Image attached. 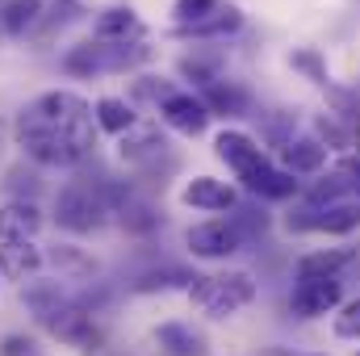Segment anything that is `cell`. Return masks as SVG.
Returning <instances> with one entry per match:
<instances>
[{
  "label": "cell",
  "instance_id": "1",
  "mask_svg": "<svg viewBox=\"0 0 360 356\" xmlns=\"http://www.w3.org/2000/svg\"><path fill=\"white\" fill-rule=\"evenodd\" d=\"M130 197V189L109 184V180H68L55 197V222L68 235H92L117 214V205Z\"/></svg>",
  "mask_w": 360,
  "mask_h": 356
},
{
  "label": "cell",
  "instance_id": "2",
  "mask_svg": "<svg viewBox=\"0 0 360 356\" xmlns=\"http://www.w3.org/2000/svg\"><path fill=\"white\" fill-rule=\"evenodd\" d=\"M188 306L210 319V323H226L239 310H248L260 298V281L248 268H222V272H197L188 285Z\"/></svg>",
  "mask_w": 360,
  "mask_h": 356
},
{
  "label": "cell",
  "instance_id": "3",
  "mask_svg": "<svg viewBox=\"0 0 360 356\" xmlns=\"http://www.w3.org/2000/svg\"><path fill=\"white\" fill-rule=\"evenodd\" d=\"M151 51L143 42H80L63 55V68L72 76H105V72H130L139 63H147Z\"/></svg>",
  "mask_w": 360,
  "mask_h": 356
},
{
  "label": "cell",
  "instance_id": "4",
  "mask_svg": "<svg viewBox=\"0 0 360 356\" xmlns=\"http://www.w3.org/2000/svg\"><path fill=\"white\" fill-rule=\"evenodd\" d=\"M92 122V105L72 89H51L38 92L21 113H17V126H38V130H76Z\"/></svg>",
  "mask_w": 360,
  "mask_h": 356
},
{
  "label": "cell",
  "instance_id": "5",
  "mask_svg": "<svg viewBox=\"0 0 360 356\" xmlns=\"http://www.w3.org/2000/svg\"><path fill=\"white\" fill-rule=\"evenodd\" d=\"M344 298H348L344 276H293L285 306H289L293 319H302V323H319V319L335 314V310L344 306Z\"/></svg>",
  "mask_w": 360,
  "mask_h": 356
},
{
  "label": "cell",
  "instance_id": "6",
  "mask_svg": "<svg viewBox=\"0 0 360 356\" xmlns=\"http://www.w3.org/2000/svg\"><path fill=\"white\" fill-rule=\"evenodd\" d=\"M285 231L289 235H327V239H348L360 231V197H344V201H331L323 210H310L302 205L297 214L285 218Z\"/></svg>",
  "mask_w": 360,
  "mask_h": 356
},
{
  "label": "cell",
  "instance_id": "7",
  "mask_svg": "<svg viewBox=\"0 0 360 356\" xmlns=\"http://www.w3.org/2000/svg\"><path fill=\"white\" fill-rule=\"evenodd\" d=\"M243 248H248V239L239 235V227H235L231 214L226 218H205V222H197V227L184 231V252L193 260H205V265H226Z\"/></svg>",
  "mask_w": 360,
  "mask_h": 356
},
{
  "label": "cell",
  "instance_id": "8",
  "mask_svg": "<svg viewBox=\"0 0 360 356\" xmlns=\"http://www.w3.org/2000/svg\"><path fill=\"white\" fill-rule=\"evenodd\" d=\"M214 155L235 172V180L243 184L248 177H256L264 164H272L269 147L256 139V134H248V130H239V126H226V130H218L214 134Z\"/></svg>",
  "mask_w": 360,
  "mask_h": 356
},
{
  "label": "cell",
  "instance_id": "9",
  "mask_svg": "<svg viewBox=\"0 0 360 356\" xmlns=\"http://www.w3.org/2000/svg\"><path fill=\"white\" fill-rule=\"evenodd\" d=\"M180 205L197 210V214H214V218H226L239 210V184L222 177H188L180 184Z\"/></svg>",
  "mask_w": 360,
  "mask_h": 356
},
{
  "label": "cell",
  "instance_id": "10",
  "mask_svg": "<svg viewBox=\"0 0 360 356\" xmlns=\"http://www.w3.org/2000/svg\"><path fill=\"white\" fill-rule=\"evenodd\" d=\"M164 155H172V143L155 122H139L134 130H126L117 139V160L130 168H155Z\"/></svg>",
  "mask_w": 360,
  "mask_h": 356
},
{
  "label": "cell",
  "instance_id": "11",
  "mask_svg": "<svg viewBox=\"0 0 360 356\" xmlns=\"http://www.w3.org/2000/svg\"><path fill=\"white\" fill-rule=\"evenodd\" d=\"M281 168L285 172H293V177L302 180V177H323L327 168H331V151L306 130V134H289L281 147Z\"/></svg>",
  "mask_w": 360,
  "mask_h": 356
},
{
  "label": "cell",
  "instance_id": "12",
  "mask_svg": "<svg viewBox=\"0 0 360 356\" xmlns=\"http://www.w3.org/2000/svg\"><path fill=\"white\" fill-rule=\"evenodd\" d=\"M210 109H205V101H201V92H172L164 105H160V122L168 126V130H176L184 139H197V134H205L210 130Z\"/></svg>",
  "mask_w": 360,
  "mask_h": 356
},
{
  "label": "cell",
  "instance_id": "13",
  "mask_svg": "<svg viewBox=\"0 0 360 356\" xmlns=\"http://www.w3.org/2000/svg\"><path fill=\"white\" fill-rule=\"evenodd\" d=\"M42 210L38 201H25V197H8L0 205V243H34L38 231H42Z\"/></svg>",
  "mask_w": 360,
  "mask_h": 356
},
{
  "label": "cell",
  "instance_id": "14",
  "mask_svg": "<svg viewBox=\"0 0 360 356\" xmlns=\"http://www.w3.org/2000/svg\"><path fill=\"white\" fill-rule=\"evenodd\" d=\"M360 252L356 248H310L293 260V276H344L356 272Z\"/></svg>",
  "mask_w": 360,
  "mask_h": 356
},
{
  "label": "cell",
  "instance_id": "15",
  "mask_svg": "<svg viewBox=\"0 0 360 356\" xmlns=\"http://www.w3.org/2000/svg\"><path fill=\"white\" fill-rule=\"evenodd\" d=\"M151 340L160 344L164 356H210V336H205L197 323H188V319H168V323H160V327L151 331Z\"/></svg>",
  "mask_w": 360,
  "mask_h": 356
},
{
  "label": "cell",
  "instance_id": "16",
  "mask_svg": "<svg viewBox=\"0 0 360 356\" xmlns=\"http://www.w3.org/2000/svg\"><path fill=\"white\" fill-rule=\"evenodd\" d=\"M46 265L59 272V281H96V256H92L89 248H80V243H72V239H59V243H51L46 248Z\"/></svg>",
  "mask_w": 360,
  "mask_h": 356
},
{
  "label": "cell",
  "instance_id": "17",
  "mask_svg": "<svg viewBox=\"0 0 360 356\" xmlns=\"http://www.w3.org/2000/svg\"><path fill=\"white\" fill-rule=\"evenodd\" d=\"M21 302H25V310L34 314V323L42 327L46 319H55V314L72 302V293L63 289V281H59V276H55V281H38V276H34V281H25V285H21Z\"/></svg>",
  "mask_w": 360,
  "mask_h": 356
},
{
  "label": "cell",
  "instance_id": "18",
  "mask_svg": "<svg viewBox=\"0 0 360 356\" xmlns=\"http://www.w3.org/2000/svg\"><path fill=\"white\" fill-rule=\"evenodd\" d=\"M243 193H252L256 201H293V197H302V180L285 172L281 164H264L256 177L243 180Z\"/></svg>",
  "mask_w": 360,
  "mask_h": 356
},
{
  "label": "cell",
  "instance_id": "19",
  "mask_svg": "<svg viewBox=\"0 0 360 356\" xmlns=\"http://www.w3.org/2000/svg\"><path fill=\"white\" fill-rule=\"evenodd\" d=\"M243 30V8L239 4H231V0H222L210 17H201V21H193V25H172V38H226V34H239Z\"/></svg>",
  "mask_w": 360,
  "mask_h": 356
},
{
  "label": "cell",
  "instance_id": "20",
  "mask_svg": "<svg viewBox=\"0 0 360 356\" xmlns=\"http://www.w3.org/2000/svg\"><path fill=\"white\" fill-rule=\"evenodd\" d=\"M46 268V252L38 243H0V281H34Z\"/></svg>",
  "mask_w": 360,
  "mask_h": 356
},
{
  "label": "cell",
  "instance_id": "21",
  "mask_svg": "<svg viewBox=\"0 0 360 356\" xmlns=\"http://www.w3.org/2000/svg\"><path fill=\"white\" fill-rule=\"evenodd\" d=\"M143 34V21L134 13V4H109L105 13H96L92 21V38L96 42H130Z\"/></svg>",
  "mask_w": 360,
  "mask_h": 356
},
{
  "label": "cell",
  "instance_id": "22",
  "mask_svg": "<svg viewBox=\"0 0 360 356\" xmlns=\"http://www.w3.org/2000/svg\"><path fill=\"white\" fill-rule=\"evenodd\" d=\"M201 101H205V109H210L214 117H243V113L252 109L248 89H239L235 80H214V84H205V89H201Z\"/></svg>",
  "mask_w": 360,
  "mask_h": 356
},
{
  "label": "cell",
  "instance_id": "23",
  "mask_svg": "<svg viewBox=\"0 0 360 356\" xmlns=\"http://www.w3.org/2000/svg\"><path fill=\"white\" fill-rule=\"evenodd\" d=\"M92 122H96V130L122 139L126 130L139 126V113H134V101H126V96H101L92 105Z\"/></svg>",
  "mask_w": 360,
  "mask_h": 356
},
{
  "label": "cell",
  "instance_id": "24",
  "mask_svg": "<svg viewBox=\"0 0 360 356\" xmlns=\"http://www.w3.org/2000/svg\"><path fill=\"white\" fill-rule=\"evenodd\" d=\"M193 276H197V272H188V268H180V265L147 268V272H139V276L130 281V293H168V289H184V293H188Z\"/></svg>",
  "mask_w": 360,
  "mask_h": 356
},
{
  "label": "cell",
  "instance_id": "25",
  "mask_svg": "<svg viewBox=\"0 0 360 356\" xmlns=\"http://www.w3.org/2000/svg\"><path fill=\"white\" fill-rule=\"evenodd\" d=\"M117 222H122L126 235H139V239H143V235H155L164 218L155 214L151 201H143V197H126V201L117 205Z\"/></svg>",
  "mask_w": 360,
  "mask_h": 356
},
{
  "label": "cell",
  "instance_id": "26",
  "mask_svg": "<svg viewBox=\"0 0 360 356\" xmlns=\"http://www.w3.org/2000/svg\"><path fill=\"white\" fill-rule=\"evenodd\" d=\"M38 17H42V0H8L0 8V30L13 34V38H21Z\"/></svg>",
  "mask_w": 360,
  "mask_h": 356
},
{
  "label": "cell",
  "instance_id": "27",
  "mask_svg": "<svg viewBox=\"0 0 360 356\" xmlns=\"http://www.w3.org/2000/svg\"><path fill=\"white\" fill-rule=\"evenodd\" d=\"M289 68H293V72H302L310 84H323V89H331V72H327V59H323L314 46H297V51L289 55Z\"/></svg>",
  "mask_w": 360,
  "mask_h": 356
},
{
  "label": "cell",
  "instance_id": "28",
  "mask_svg": "<svg viewBox=\"0 0 360 356\" xmlns=\"http://www.w3.org/2000/svg\"><path fill=\"white\" fill-rule=\"evenodd\" d=\"M331 336L344 344H360V293L344 298V306L331 314Z\"/></svg>",
  "mask_w": 360,
  "mask_h": 356
},
{
  "label": "cell",
  "instance_id": "29",
  "mask_svg": "<svg viewBox=\"0 0 360 356\" xmlns=\"http://www.w3.org/2000/svg\"><path fill=\"white\" fill-rule=\"evenodd\" d=\"M0 356H42V340L25 331H8L0 336Z\"/></svg>",
  "mask_w": 360,
  "mask_h": 356
},
{
  "label": "cell",
  "instance_id": "30",
  "mask_svg": "<svg viewBox=\"0 0 360 356\" xmlns=\"http://www.w3.org/2000/svg\"><path fill=\"white\" fill-rule=\"evenodd\" d=\"M218 4L222 0H172V17H176V25H193L201 17H210Z\"/></svg>",
  "mask_w": 360,
  "mask_h": 356
},
{
  "label": "cell",
  "instance_id": "31",
  "mask_svg": "<svg viewBox=\"0 0 360 356\" xmlns=\"http://www.w3.org/2000/svg\"><path fill=\"white\" fill-rule=\"evenodd\" d=\"M172 92H176V89H172L168 80H160V84H155V76H139V80H134V96H139V101H151L155 109H160Z\"/></svg>",
  "mask_w": 360,
  "mask_h": 356
},
{
  "label": "cell",
  "instance_id": "32",
  "mask_svg": "<svg viewBox=\"0 0 360 356\" xmlns=\"http://www.w3.org/2000/svg\"><path fill=\"white\" fill-rule=\"evenodd\" d=\"M260 356H297V352L285 348V344H269V348H260Z\"/></svg>",
  "mask_w": 360,
  "mask_h": 356
},
{
  "label": "cell",
  "instance_id": "33",
  "mask_svg": "<svg viewBox=\"0 0 360 356\" xmlns=\"http://www.w3.org/2000/svg\"><path fill=\"white\" fill-rule=\"evenodd\" d=\"M297 356H331V352H297Z\"/></svg>",
  "mask_w": 360,
  "mask_h": 356
},
{
  "label": "cell",
  "instance_id": "34",
  "mask_svg": "<svg viewBox=\"0 0 360 356\" xmlns=\"http://www.w3.org/2000/svg\"><path fill=\"white\" fill-rule=\"evenodd\" d=\"M96 356H117V352H96Z\"/></svg>",
  "mask_w": 360,
  "mask_h": 356
},
{
  "label": "cell",
  "instance_id": "35",
  "mask_svg": "<svg viewBox=\"0 0 360 356\" xmlns=\"http://www.w3.org/2000/svg\"><path fill=\"white\" fill-rule=\"evenodd\" d=\"M352 356H360V348H356V352H352Z\"/></svg>",
  "mask_w": 360,
  "mask_h": 356
}]
</instances>
